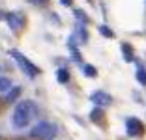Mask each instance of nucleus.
<instances>
[{
  "label": "nucleus",
  "instance_id": "4",
  "mask_svg": "<svg viewBox=\"0 0 146 140\" xmlns=\"http://www.w3.org/2000/svg\"><path fill=\"white\" fill-rule=\"evenodd\" d=\"M6 21H8V24H9V28L11 30H21L23 26H25V22H26V19H25V15L23 13H19V11H11V13H6Z\"/></svg>",
  "mask_w": 146,
  "mask_h": 140
},
{
  "label": "nucleus",
  "instance_id": "16",
  "mask_svg": "<svg viewBox=\"0 0 146 140\" xmlns=\"http://www.w3.org/2000/svg\"><path fill=\"white\" fill-rule=\"evenodd\" d=\"M4 17H6V13L2 11V9H0V19H4Z\"/></svg>",
  "mask_w": 146,
  "mask_h": 140
},
{
  "label": "nucleus",
  "instance_id": "9",
  "mask_svg": "<svg viewBox=\"0 0 146 140\" xmlns=\"http://www.w3.org/2000/svg\"><path fill=\"white\" fill-rule=\"evenodd\" d=\"M11 90V81L6 77H0V92H9Z\"/></svg>",
  "mask_w": 146,
  "mask_h": 140
},
{
  "label": "nucleus",
  "instance_id": "10",
  "mask_svg": "<svg viewBox=\"0 0 146 140\" xmlns=\"http://www.w3.org/2000/svg\"><path fill=\"white\" fill-rule=\"evenodd\" d=\"M137 81L141 82V84L146 86V69L144 67H139L137 69Z\"/></svg>",
  "mask_w": 146,
  "mask_h": 140
},
{
  "label": "nucleus",
  "instance_id": "11",
  "mask_svg": "<svg viewBox=\"0 0 146 140\" xmlns=\"http://www.w3.org/2000/svg\"><path fill=\"white\" fill-rule=\"evenodd\" d=\"M82 69H84V73H86L88 77H90V79H94V77L98 75V71H96V69L92 67V65H88V64H84V65H82Z\"/></svg>",
  "mask_w": 146,
  "mask_h": 140
},
{
  "label": "nucleus",
  "instance_id": "3",
  "mask_svg": "<svg viewBox=\"0 0 146 140\" xmlns=\"http://www.w3.org/2000/svg\"><path fill=\"white\" fill-rule=\"evenodd\" d=\"M54 135H56V125H52L49 122H39L30 131V136L36 140H51L54 138Z\"/></svg>",
  "mask_w": 146,
  "mask_h": 140
},
{
  "label": "nucleus",
  "instance_id": "12",
  "mask_svg": "<svg viewBox=\"0 0 146 140\" xmlns=\"http://www.w3.org/2000/svg\"><path fill=\"white\" fill-rule=\"evenodd\" d=\"M122 51H124V56L129 58V62H131V58H133V51L127 47V43H122Z\"/></svg>",
  "mask_w": 146,
  "mask_h": 140
},
{
  "label": "nucleus",
  "instance_id": "14",
  "mask_svg": "<svg viewBox=\"0 0 146 140\" xmlns=\"http://www.w3.org/2000/svg\"><path fill=\"white\" fill-rule=\"evenodd\" d=\"M32 6H47L49 4V0H28Z\"/></svg>",
  "mask_w": 146,
  "mask_h": 140
},
{
  "label": "nucleus",
  "instance_id": "13",
  "mask_svg": "<svg viewBox=\"0 0 146 140\" xmlns=\"http://www.w3.org/2000/svg\"><path fill=\"white\" fill-rule=\"evenodd\" d=\"M99 34L105 36V38H114V34H112V32L107 28V26H99Z\"/></svg>",
  "mask_w": 146,
  "mask_h": 140
},
{
  "label": "nucleus",
  "instance_id": "7",
  "mask_svg": "<svg viewBox=\"0 0 146 140\" xmlns=\"http://www.w3.org/2000/svg\"><path fill=\"white\" fill-rule=\"evenodd\" d=\"M21 95V88L19 86H15V88H11L8 92V95H6V103H15V99Z\"/></svg>",
  "mask_w": 146,
  "mask_h": 140
},
{
  "label": "nucleus",
  "instance_id": "17",
  "mask_svg": "<svg viewBox=\"0 0 146 140\" xmlns=\"http://www.w3.org/2000/svg\"><path fill=\"white\" fill-rule=\"evenodd\" d=\"M0 69H2V67H0Z\"/></svg>",
  "mask_w": 146,
  "mask_h": 140
},
{
  "label": "nucleus",
  "instance_id": "5",
  "mask_svg": "<svg viewBox=\"0 0 146 140\" xmlns=\"http://www.w3.org/2000/svg\"><path fill=\"white\" fill-rule=\"evenodd\" d=\"M125 131H127L129 136H141L144 133V125L137 118H127L125 120Z\"/></svg>",
  "mask_w": 146,
  "mask_h": 140
},
{
  "label": "nucleus",
  "instance_id": "2",
  "mask_svg": "<svg viewBox=\"0 0 146 140\" xmlns=\"http://www.w3.org/2000/svg\"><path fill=\"white\" fill-rule=\"evenodd\" d=\"M9 56H11V58L15 60V62H17V65L23 69V73H25V75L32 77V79L39 75V67H38V65H34V64L30 62V60L26 58L25 54H21L19 51H9Z\"/></svg>",
  "mask_w": 146,
  "mask_h": 140
},
{
  "label": "nucleus",
  "instance_id": "15",
  "mask_svg": "<svg viewBox=\"0 0 146 140\" xmlns=\"http://www.w3.org/2000/svg\"><path fill=\"white\" fill-rule=\"evenodd\" d=\"M60 2H62L64 6H69V4H71V0H60Z\"/></svg>",
  "mask_w": 146,
  "mask_h": 140
},
{
  "label": "nucleus",
  "instance_id": "6",
  "mask_svg": "<svg viewBox=\"0 0 146 140\" xmlns=\"http://www.w3.org/2000/svg\"><path fill=\"white\" fill-rule=\"evenodd\" d=\"M90 101L94 103V105H98V106H111L112 105V97L109 95L107 92H101V90H98V92H94L90 95Z\"/></svg>",
  "mask_w": 146,
  "mask_h": 140
},
{
  "label": "nucleus",
  "instance_id": "8",
  "mask_svg": "<svg viewBox=\"0 0 146 140\" xmlns=\"http://www.w3.org/2000/svg\"><path fill=\"white\" fill-rule=\"evenodd\" d=\"M56 79H58V82L66 84V82L69 81V73H68V69H58V73H56Z\"/></svg>",
  "mask_w": 146,
  "mask_h": 140
},
{
  "label": "nucleus",
  "instance_id": "1",
  "mask_svg": "<svg viewBox=\"0 0 146 140\" xmlns=\"http://www.w3.org/2000/svg\"><path fill=\"white\" fill-rule=\"evenodd\" d=\"M38 114V108L32 101H21L17 103L15 110H13V116H11V125L15 129H25L30 125V122L36 118Z\"/></svg>",
  "mask_w": 146,
  "mask_h": 140
}]
</instances>
